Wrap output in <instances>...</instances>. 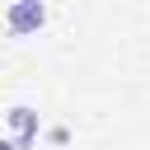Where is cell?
<instances>
[{"mask_svg":"<svg viewBox=\"0 0 150 150\" xmlns=\"http://www.w3.org/2000/svg\"><path fill=\"white\" fill-rule=\"evenodd\" d=\"M9 127H14V136H19V150H28L33 141H38V112L33 108H9Z\"/></svg>","mask_w":150,"mask_h":150,"instance_id":"2","label":"cell"},{"mask_svg":"<svg viewBox=\"0 0 150 150\" xmlns=\"http://www.w3.org/2000/svg\"><path fill=\"white\" fill-rule=\"evenodd\" d=\"M0 150H19V145H9V141H0Z\"/></svg>","mask_w":150,"mask_h":150,"instance_id":"3","label":"cell"},{"mask_svg":"<svg viewBox=\"0 0 150 150\" xmlns=\"http://www.w3.org/2000/svg\"><path fill=\"white\" fill-rule=\"evenodd\" d=\"M42 23H47V5H42V0H14V5H9V33L28 38V33H38Z\"/></svg>","mask_w":150,"mask_h":150,"instance_id":"1","label":"cell"}]
</instances>
